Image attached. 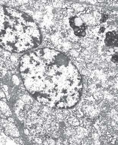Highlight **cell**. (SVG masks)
Masks as SVG:
<instances>
[{
    "mask_svg": "<svg viewBox=\"0 0 118 145\" xmlns=\"http://www.w3.org/2000/svg\"><path fill=\"white\" fill-rule=\"evenodd\" d=\"M22 101L26 104H33L34 101L30 96L27 95H24L22 97Z\"/></svg>",
    "mask_w": 118,
    "mask_h": 145,
    "instance_id": "obj_6",
    "label": "cell"
},
{
    "mask_svg": "<svg viewBox=\"0 0 118 145\" xmlns=\"http://www.w3.org/2000/svg\"><path fill=\"white\" fill-rule=\"evenodd\" d=\"M62 113L63 114V115L65 117H66L67 116H69L71 115V113L70 112L69 110H67V109H64L62 111Z\"/></svg>",
    "mask_w": 118,
    "mask_h": 145,
    "instance_id": "obj_16",
    "label": "cell"
},
{
    "mask_svg": "<svg viewBox=\"0 0 118 145\" xmlns=\"http://www.w3.org/2000/svg\"><path fill=\"white\" fill-rule=\"evenodd\" d=\"M34 141L35 142V143H37V144H40L42 143H43L42 139L38 137L37 136H36L35 138Z\"/></svg>",
    "mask_w": 118,
    "mask_h": 145,
    "instance_id": "obj_17",
    "label": "cell"
},
{
    "mask_svg": "<svg viewBox=\"0 0 118 145\" xmlns=\"http://www.w3.org/2000/svg\"><path fill=\"white\" fill-rule=\"evenodd\" d=\"M67 122L69 124L73 127H77L80 125L79 120L74 117H69L67 119Z\"/></svg>",
    "mask_w": 118,
    "mask_h": 145,
    "instance_id": "obj_4",
    "label": "cell"
},
{
    "mask_svg": "<svg viewBox=\"0 0 118 145\" xmlns=\"http://www.w3.org/2000/svg\"><path fill=\"white\" fill-rule=\"evenodd\" d=\"M8 120L9 121L12 122V123L14 122V120H13V119L12 118H11V117H9V118H8Z\"/></svg>",
    "mask_w": 118,
    "mask_h": 145,
    "instance_id": "obj_21",
    "label": "cell"
},
{
    "mask_svg": "<svg viewBox=\"0 0 118 145\" xmlns=\"http://www.w3.org/2000/svg\"><path fill=\"white\" fill-rule=\"evenodd\" d=\"M37 112H38L37 113H38V115L40 117L43 119L45 121L47 120L49 116L47 113L43 111L42 110H39Z\"/></svg>",
    "mask_w": 118,
    "mask_h": 145,
    "instance_id": "obj_10",
    "label": "cell"
},
{
    "mask_svg": "<svg viewBox=\"0 0 118 145\" xmlns=\"http://www.w3.org/2000/svg\"><path fill=\"white\" fill-rule=\"evenodd\" d=\"M5 65L9 70H14L16 68V66L11 61L7 60L5 63Z\"/></svg>",
    "mask_w": 118,
    "mask_h": 145,
    "instance_id": "obj_8",
    "label": "cell"
},
{
    "mask_svg": "<svg viewBox=\"0 0 118 145\" xmlns=\"http://www.w3.org/2000/svg\"><path fill=\"white\" fill-rule=\"evenodd\" d=\"M23 110L26 111H31L33 108V104H26L23 107Z\"/></svg>",
    "mask_w": 118,
    "mask_h": 145,
    "instance_id": "obj_14",
    "label": "cell"
},
{
    "mask_svg": "<svg viewBox=\"0 0 118 145\" xmlns=\"http://www.w3.org/2000/svg\"><path fill=\"white\" fill-rule=\"evenodd\" d=\"M64 118L65 117L64 116L62 113L61 112H57L55 119L56 122L59 123L63 121L64 120Z\"/></svg>",
    "mask_w": 118,
    "mask_h": 145,
    "instance_id": "obj_9",
    "label": "cell"
},
{
    "mask_svg": "<svg viewBox=\"0 0 118 145\" xmlns=\"http://www.w3.org/2000/svg\"><path fill=\"white\" fill-rule=\"evenodd\" d=\"M81 110L84 114L87 116L97 117L100 113L98 103L92 101H85Z\"/></svg>",
    "mask_w": 118,
    "mask_h": 145,
    "instance_id": "obj_2",
    "label": "cell"
},
{
    "mask_svg": "<svg viewBox=\"0 0 118 145\" xmlns=\"http://www.w3.org/2000/svg\"><path fill=\"white\" fill-rule=\"evenodd\" d=\"M24 132L25 134L26 135H29V133H30L29 131L27 129H24Z\"/></svg>",
    "mask_w": 118,
    "mask_h": 145,
    "instance_id": "obj_20",
    "label": "cell"
},
{
    "mask_svg": "<svg viewBox=\"0 0 118 145\" xmlns=\"http://www.w3.org/2000/svg\"><path fill=\"white\" fill-rule=\"evenodd\" d=\"M27 115H28V117L31 119L32 121L37 119L39 116L38 113H36L35 111H28Z\"/></svg>",
    "mask_w": 118,
    "mask_h": 145,
    "instance_id": "obj_7",
    "label": "cell"
},
{
    "mask_svg": "<svg viewBox=\"0 0 118 145\" xmlns=\"http://www.w3.org/2000/svg\"><path fill=\"white\" fill-rule=\"evenodd\" d=\"M24 124L26 128H29L33 125L32 121L29 117H27L25 119V120L24 122Z\"/></svg>",
    "mask_w": 118,
    "mask_h": 145,
    "instance_id": "obj_13",
    "label": "cell"
},
{
    "mask_svg": "<svg viewBox=\"0 0 118 145\" xmlns=\"http://www.w3.org/2000/svg\"><path fill=\"white\" fill-rule=\"evenodd\" d=\"M15 141L16 142V143H18L19 144H23V141H22L20 138H17L15 139Z\"/></svg>",
    "mask_w": 118,
    "mask_h": 145,
    "instance_id": "obj_19",
    "label": "cell"
},
{
    "mask_svg": "<svg viewBox=\"0 0 118 145\" xmlns=\"http://www.w3.org/2000/svg\"><path fill=\"white\" fill-rule=\"evenodd\" d=\"M36 136L34 135H31L30 134L28 137V138L29 140L30 141H34V140Z\"/></svg>",
    "mask_w": 118,
    "mask_h": 145,
    "instance_id": "obj_18",
    "label": "cell"
},
{
    "mask_svg": "<svg viewBox=\"0 0 118 145\" xmlns=\"http://www.w3.org/2000/svg\"><path fill=\"white\" fill-rule=\"evenodd\" d=\"M50 125H51V130L52 131L59 130L60 127L59 123L57 122H52V123H50Z\"/></svg>",
    "mask_w": 118,
    "mask_h": 145,
    "instance_id": "obj_12",
    "label": "cell"
},
{
    "mask_svg": "<svg viewBox=\"0 0 118 145\" xmlns=\"http://www.w3.org/2000/svg\"><path fill=\"white\" fill-rule=\"evenodd\" d=\"M44 145H55V142L53 139H47L43 142Z\"/></svg>",
    "mask_w": 118,
    "mask_h": 145,
    "instance_id": "obj_15",
    "label": "cell"
},
{
    "mask_svg": "<svg viewBox=\"0 0 118 145\" xmlns=\"http://www.w3.org/2000/svg\"><path fill=\"white\" fill-rule=\"evenodd\" d=\"M68 141L70 144L72 145H77L81 144L82 141L80 139H79L78 137H76L75 136L70 137L68 138Z\"/></svg>",
    "mask_w": 118,
    "mask_h": 145,
    "instance_id": "obj_5",
    "label": "cell"
},
{
    "mask_svg": "<svg viewBox=\"0 0 118 145\" xmlns=\"http://www.w3.org/2000/svg\"><path fill=\"white\" fill-rule=\"evenodd\" d=\"M50 133L51 136L55 139L59 138L61 134V132L59 130H55V131L51 130L50 131Z\"/></svg>",
    "mask_w": 118,
    "mask_h": 145,
    "instance_id": "obj_11",
    "label": "cell"
},
{
    "mask_svg": "<svg viewBox=\"0 0 118 145\" xmlns=\"http://www.w3.org/2000/svg\"><path fill=\"white\" fill-rule=\"evenodd\" d=\"M41 34L36 23L24 11L2 6L0 14V45L5 50L21 53L40 44Z\"/></svg>",
    "mask_w": 118,
    "mask_h": 145,
    "instance_id": "obj_1",
    "label": "cell"
},
{
    "mask_svg": "<svg viewBox=\"0 0 118 145\" xmlns=\"http://www.w3.org/2000/svg\"><path fill=\"white\" fill-rule=\"evenodd\" d=\"M65 134L68 137L76 136L77 134V130L74 128L72 127H69L66 128L65 130Z\"/></svg>",
    "mask_w": 118,
    "mask_h": 145,
    "instance_id": "obj_3",
    "label": "cell"
}]
</instances>
